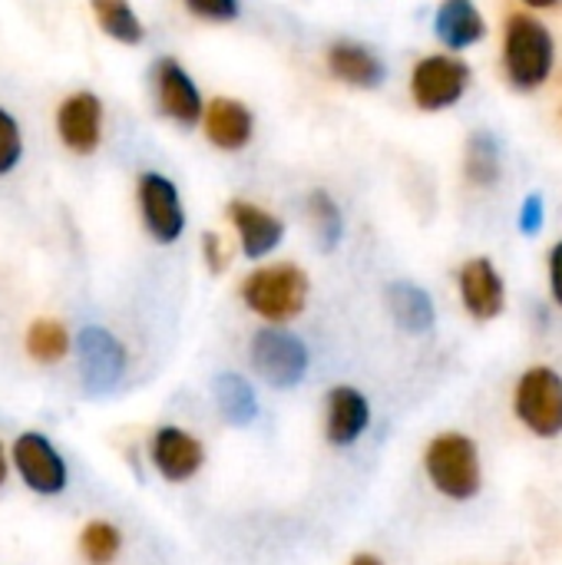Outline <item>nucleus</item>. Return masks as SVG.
Instances as JSON below:
<instances>
[{"label":"nucleus","mask_w":562,"mask_h":565,"mask_svg":"<svg viewBox=\"0 0 562 565\" xmlns=\"http://www.w3.org/2000/svg\"><path fill=\"white\" fill-rule=\"evenodd\" d=\"M513 407L533 434L556 437L562 430V377L550 367L527 371L517 384Z\"/></svg>","instance_id":"obj_7"},{"label":"nucleus","mask_w":562,"mask_h":565,"mask_svg":"<svg viewBox=\"0 0 562 565\" xmlns=\"http://www.w3.org/2000/svg\"><path fill=\"white\" fill-rule=\"evenodd\" d=\"M434 30H437V36H441L444 46H450V50H467V46H474V43L484 40L487 23H484L480 10H477L470 0H447V3L437 10Z\"/></svg>","instance_id":"obj_18"},{"label":"nucleus","mask_w":562,"mask_h":565,"mask_svg":"<svg viewBox=\"0 0 562 565\" xmlns=\"http://www.w3.org/2000/svg\"><path fill=\"white\" fill-rule=\"evenodd\" d=\"M470 83V66L454 60V56H427L414 66L411 76V93L414 103L427 113L454 106Z\"/></svg>","instance_id":"obj_8"},{"label":"nucleus","mask_w":562,"mask_h":565,"mask_svg":"<svg viewBox=\"0 0 562 565\" xmlns=\"http://www.w3.org/2000/svg\"><path fill=\"white\" fill-rule=\"evenodd\" d=\"M308 218H311V228H315L318 245L325 252L341 245V238H344V215H341L338 202L325 189H315L308 195Z\"/></svg>","instance_id":"obj_21"},{"label":"nucleus","mask_w":562,"mask_h":565,"mask_svg":"<svg viewBox=\"0 0 562 565\" xmlns=\"http://www.w3.org/2000/svg\"><path fill=\"white\" fill-rule=\"evenodd\" d=\"M543 195H527L523 199V205H520V232L523 235H537L540 228H543Z\"/></svg>","instance_id":"obj_28"},{"label":"nucleus","mask_w":562,"mask_h":565,"mask_svg":"<svg viewBox=\"0 0 562 565\" xmlns=\"http://www.w3.org/2000/svg\"><path fill=\"white\" fill-rule=\"evenodd\" d=\"M152 89H156V106L179 126H195L202 119V96L192 83V76L182 70L179 60L162 56L152 66Z\"/></svg>","instance_id":"obj_11"},{"label":"nucleus","mask_w":562,"mask_h":565,"mask_svg":"<svg viewBox=\"0 0 562 565\" xmlns=\"http://www.w3.org/2000/svg\"><path fill=\"white\" fill-rule=\"evenodd\" d=\"M26 354L36 364H56L70 354V331L60 321L40 318L26 331Z\"/></svg>","instance_id":"obj_22"},{"label":"nucleus","mask_w":562,"mask_h":565,"mask_svg":"<svg viewBox=\"0 0 562 565\" xmlns=\"http://www.w3.org/2000/svg\"><path fill=\"white\" fill-rule=\"evenodd\" d=\"M23 156V136H20V126L17 119L0 106V175L13 172L17 162Z\"/></svg>","instance_id":"obj_26"},{"label":"nucleus","mask_w":562,"mask_h":565,"mask_svg":"<svg viewBox=\"0 0 562 565\" xmlns=\"http://www.w3.org/2000/svg\"><path fill=\"white\" fill-rule=\"evenodd\" d=\"M467 179L477 185H494L500 179V149L490 132H477L467 142Z\"/></svg>","instance_id":"obj_25"},{"label":"nucleus","mask_w":562,"mask_h":565,"mask_svg":"<svg viewBox=\"0 0 562 565\" xmlns=\"http://www.w3.org/2000/svg\"><path fill=\"white\" fill-rule=\"evenodd\" d=\"M7 477H10V457L3 454V444H0V487L7 483Z\"/></svg>","instance_id":"obj_31"},{"label":"nucleus","mask_w":562,"mask_h":565,"mask_svg":"<svg viewBox=\"0 0 562 565\" xmlns=\"http://www.w3.org/2000/svg\"><path fill=\"white\" fill-rule=\"evenodd\" d=\"M79 371H83V387L86 394L99 397L109 394L123 384L126 367H129V354L123 348V341L116 334H109L106 328H83L79 331Z\"/></svg>","instance_id":"obj_6"},{"label":"nucleus","mask_w":562,"mask_h":565,"mask_svg":"<svg viewBox=\"0 0 562 565\" xmlns=\"http://www.w3.org/2000/svg\"><path fill=\"white\" fill-rule=\"evenodd\" d=\"M185 7L212 23H229L238 17V0H185Z\"/></svg>","instance_id":"obj_27"},{"label":"nucleus","mask_w":562,"mask_h":565,"mask_svg":"<svg viewBox=\"0 0 562 565\" xmlns=\"http://www.w3.org/2000/svg\"><path fill=\"white\" fill-rule=\"evenodd\" d=\"M139 209H142V222H146L149 235L159 245H172L176 238H182L185 212H182V199H179V189L172 185V179H166L162 172H142L139 175Z\"/></svg>","instance_id":"obj_9"},{"label":"nucleus","mask_w":562,"mask_h":565,"mask_svg":"<svg viewBox=\"0 0 562 565\" xmlns=\"http://www.w3.org/2000/svg\"><path fill=\"white\" fill-rule=\"evenodd\" d=\"M242 301L248 305V311H255L258 318H265L272 324L291 321L308 305V275L288 262L255 268L242 281Z\"/></svg>","instance_id":"obj_1"},{"label":"nucleus","mask_w":562,"mask_h":565,"mask_svg":"<svg viewBox=\"0 0 562 565\" xmlns=\"http://www.w3.org/2000/svg\"><path fill=\"white\" fill-rule=\"evenodd\" d=\"M388 308H391L394 321L411 334H424L434 328V301L424 288L411 285V281H394L388 288Z\"/></svg>","instance_id":"obj_20"},{"label":"nucleus","mask_w":562,"mask_h":565,"mask_svg":"<svg viewBox=\"0 0 562 565\" xmlns=\"http://www.w3.org/2000/svg\"><path fill=\"white\" fill-rule=\"evenodd\" d=\"M424 467L431 483L450 500H470L480 490V457L474 440L464 434H441L427 447Z\"/></svg>","instance_id":"obj_3"},{"label":"nucleus","mask_w":562,"mask_h":565,"mask_svg":"<svg viewBox=\"0 0 562 565\" xmlns=\"http://www.w3.org/2000/svg\"><path fill=\"white\" fill-rule=\"evenodd\" d=\"M530 7H556L560 0H527Z\"/></svg>","instance_id":"obj_33"},{"label":"nucleus","mask_w":562,"mask_h":565,"mask_svg":"<svg viewBox=\"0 0 562 565\" xmlns=\"http://www.w3.org/2000/svg\"><path fill=\"white\" fill-rule=\"evenodd\" d=\"M460 298L477 321H490L503 311L507 291L490 258H474L460 268Z\"/></svg>","instance_id":"obj_14"},{"label":"nucleus","mask_w":562,"mask_h":565,"mask_svg":"<svg viewBox=\"0 0 562 565\" xmlns=\"http://www.w3.org/2000/svg\"><path fill=\"white\" fill-rule=\"evenodd\" d=\"M371 424V404L361 391L341 384L328 394L325 437L331 447H354Z\"/></svg>","instance_id":"obj_13"},{"label":"nucleus","mask_w":562,"mask_h":565,"mask_svg":"<svg viewBox=\"0 0 562 565\" xmlns=\"http://www.w3.org/2000/svg\"><path fill=\"white\" fill-rule=\"evenodd\" d=\"M10 467L36 497H60L70 483L63 454L40 430H23L10 447Z\"/></svg>","instance_id":"obj_5"},{"label":"nucleus","mask_w":562,"mask_h":565,"mask_svg":"<svg viewBox=\"0 0 562 565\" xmlns=\"http://www.w3.org/2000/svg\"><path fill=\"white\" fill-rule=\"evenodd\" d=\"M248 358H252L255 374L275 391L298 387L305 381V374H308V364H311L305 341L282 331V328H262L252 338Z\"/></svg>","instance_id":"obj_4"},{"label":"nucleus","mask_w":562,"mask_h":565,"mask_svg":"<svg viewBox=\"0 0 562 565\" xmlns=\"http://www.w3.org/2000/svg\"><path fill=\"white\" fill-rule=\"evenodd\" d=\"M123 550V533L113 523L93 520L79 533V553L89 565H109Z\"/></svg>","instance_id":"obj_24"},{"label":"nucleus","mask_w":562,"mask_h":565,"mask_svg":"<svg viewBox=\"0 0 562 565\" xmlns=\"http://www.w3.org/2000/svg\"><path fill=\"white\" fill-rule=\"evenodd\" d=\"M229 218L242 238V252L245 258H265L268 252H275L285 238V225L282 218H275L272 212L252 205V202H229Z\"/></svg>","instance_id":"obj_15"},{"label":"nucleus","mask_w":562,"mask_h":565,"mask_svg":"<svg viewBox=\"0 0 562 565\" xmlns=\"http://www.w3.org/2000/svg\"><path fill=\"white\" fill-rule=\"evenodd\" d=\"M93 13L113 40H119L126 46L142 43V23L126 0H93Z\"/></svg>","instance_id":"obj_23"},{"label":"nucleus","mask_w":562,"mask_h":565,"mask_svg":"<svg viewBox=\"0 0 562 565\" xmlns=\"http://www.w3.org/2000/svg\"><path fill=\"white\" fill-rule=\"evenodd\" d=\"M149 460L166 483H189L205 463V447L182 427H159L149 440Z\"/></svg>","instance_id":"obj_10"},{"label":"nucleus","mask_w":562,"mask_h":565,"mask_svg":"<svg viewBox=\"0 0 562 565\" xmlns=\"http://www.w3.org/2000/svg\"><path fill=\"white\" fill-rule=\"evenodd\" d=\"M202 252H205V262H209V268L212 271H222L225 268V248H222V242H219V235H212V232H205L202 235Z\"/></svg>","instance_id":"obj_29"},{"label":"nucleus","mask_w":562,"mask_h":565,"mask_svg":"<svg viewBox=\"0 0 562 565\" xmlns=\"http://www.w3.org/2000/svg\"><path fill=\"white\" fill-rule=\"evenodd\" d=\"M503 63L517 89H537L550 79L553 70V36L550 30L530 17V13H513L507 20V36H503Z\"/></svg>","instance_id":"obj_2"},{"label":"nucleus","mask_w":562,"mask_h":565,"mask_svg":"<svg viewBox=\"0 0 562 565\" xmlns=\"http://www.w3.org/2000/svg\"><path fill=\"white\" fill-rule=\"evenodd\" d=\"M348 565H384L378 556H371V553H361V556H354Z\"/></svg>","instance_id":"obj_32"},{"label":"nucleus","mask_w":562,"mask_h":565,"mask_svg":"<svg viewBox=\"0 0 562 565\" xmlns=\"http://www.w3.org/2000/svg\"><path fill=\"white\" fill-rule=\"evenodd\" d=\"M215 407L222 414V420L229 427H248L255 417H258V397H255V387L242 377V374H219L215 377Z\"/></svg>","instance_id":"obj_19"},{"label":"nucleus","mask_w":562,"mask_h":565,"mask_svg":"<svg viewBox=\"0 0 562 565\" xmlns=\"http://www.w3.org/2000/svg\"><path fill=\"white\" fill-rule=\"evenodd\" d=\"M550 285H553V298L562 305V242L550 255Z\"/></svg>","instance_id":"obj_30"},{"label":"nucleus","mask_w":562,"mask_h":565,"mask_svg":"<svg viewBox=\"0 0 562 565\" xmlns=\"http://www.w3.org/2000/svg\"><path fill=\"white\" fill-rule=\"evenodd\" d=\"M202 119H205V136L212 146L225 149V152H238L248 146L252 132H255V119L248 113V106L235 103V99H212L205 109H202Z\"/></svg>","instance_id":"obj_16"},{"label":"nucleus","mask_w":562,"mask_h":565,"mask_svg":"<svg viewBox=\"0 0 562 565\" xmlns=\"http://www.w3.org/2000/svg\"><path fill=\"white\" fill-rule=\"evenodd\" d=\"M56 129L60 139L79 152L89 156L96 152L99 139H103V103L96 93H73L70 99H63L60 113H56Z\"/></svg>","instance_id":"obj_12"},{"label":"nucleus","mask_w":562,"mask_h":565,"mask_svg":"<svg viewBox=\"0 0 562 565\" xmlns=\"http://www.w3.org/2000/svg\"><path fill=\"white\" fill-rule=\"evenodd\" d=\"M328 70L351 83V86H364V89H374L384 83V63L381 56H374L368 46L361 43H351V40H338L331 50H328Z\"/></svg>","instance_id":"obj_17"}]
</instances>
